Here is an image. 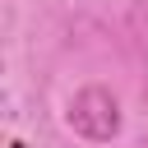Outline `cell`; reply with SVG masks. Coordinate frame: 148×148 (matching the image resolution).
Returning <instances> with one entry per match:
<instances>
[{
    "mask_svg": "<svg viewBox=\"0 0 148 148\" xmlns=\"http://www.w3.org/2000/svg\"><path fill=\"white\" fill-rule=\"evenodd\" d=\"M69 125H74L79 134H88V139H111V134L120 130L116 97H111V92H102V88L79 92V97H74V106H69Z\"/></svg>",
    "mask_w": 148,
    "mask_h": 148,
    "instance_id": "1",
    "label": "cell"
}]
</instances>
